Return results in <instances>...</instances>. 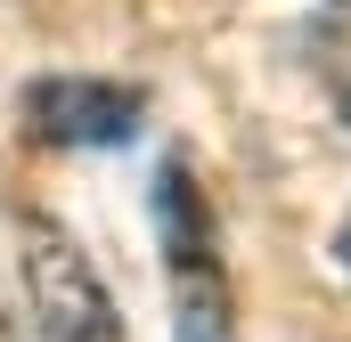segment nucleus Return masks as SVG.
Returning a JSON list of instances; mask_svg holds the SVG:
<instances>
[{"label": "nucleus", "mask_w": 351, "mask_h": 342, "mask_svg": "<svg viewBox=\"0 0 351 342\" xmlns=\"http://www.w3.org/2000/svg\"><path fill=\"white\" fill-rule=\"evenodd\" d=\"M16 269H25V310H33V334L41 342H131L106 277L90 269V253L49 212L16 220Z\"/></svg>", "instance_id": "2"}, {"label": "nucleus", "mask_w": 351, "mask_h": 342, "mask_svg": "<svg viewBox=\"0 0 351 342\" xmlns=\"http://www.w3.org/2000/svg\"><path fill=\"white\" fill-rule=\"evenodd\" d=\"M327 261H335V277L351 285V212H343V228H335V245H327Z\"/></svg>", "instance_id": "4"}, {"label": "nucleus", "mask_w": 351, "mask_h": 342, "mask_svg": "<svg viewBox=\"0 0 351 342\" xmlns=\"http://www.w3.org/2000/svg\"><path fill=\"white\" fill-rule=\"evenodd\" d=\"M0 342H16V326H8V310H0Z\"/></svg>", "instance_id": "5"}, {"label": "nucleus", "mask_w": 351, "mask_h": 342, "mask_svg": "<svg viewBox=\"0 0 351 342\" xmlns=\"http://www.w3.org/2000/svg\"><path fill=\"white\" fill-rule=\"evenodd\" d=\"M156 253H164V302H172V342H237V285L221 261L213 204L188 163L156 171Z\"/></svg>", "instance_id": "1"}, {"label": "nucleus", "mask_w": 351, "mask_h": 342, "mask_svg": "<svg viewBox=\"0 0 351 342\" xmlns=\"http://www.w3.org/2000/svg\"><path fill=\"white\" fill-rule=\"evenodd\" d=\"M139 114H147L139 82H106V74L25 82V131L41 147H123V139H139Z\"/></svg>", "instance_id": "3"}, {"label": "nucleus", "mask_w": 351, "mask_h": 342, "mask_svg": "<svg viewBox=\"0 0 351 342\" xmlns=\"http://www.w3.org/2000/svg\"><path fill=\"white\" fill-rule=\"evenodd\" d=\"M343 122H351V82H343Z\"/></svg>", "instance_id": "6"}]
</instances>
